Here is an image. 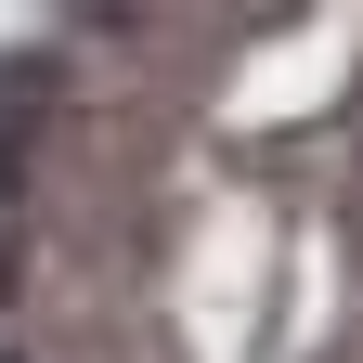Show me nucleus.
Instances as JSON below:
<instances>
[{"label":"nucleus","instance_id":"1","mask_svg":"<svg viewBox=\"0 0 363 363\" xmlns=\"http://www.w3.org/2000/svg\"><path fill=\"white\" fill-rule=\"evenodd\" d=\"M0 363H13V350H0Z\"/></svg>","mask_w":363,"mask_h":363}]
</instances>
